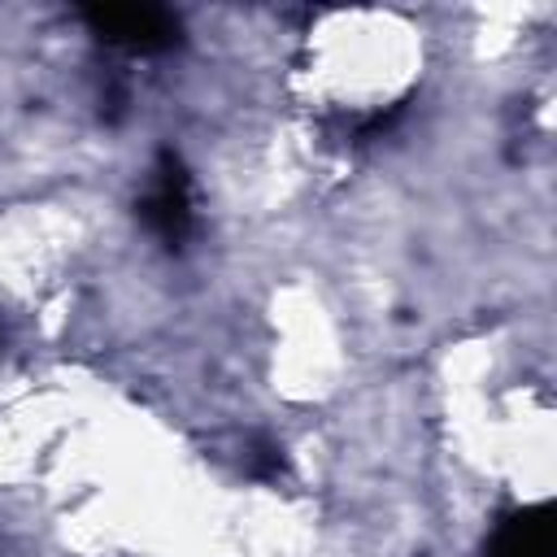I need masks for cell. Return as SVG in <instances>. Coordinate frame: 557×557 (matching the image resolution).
<instances>
[{
	"mask_svg": "<svg viewBox=\"0 0 557 557\" xmlns=\"http://www.w3.org/2000/svg\"><path fill=\"white\" fill-rule=\"evenodd\" d=\"M283 448L274 444V440H252V448H248V474L252 479H278L283 474Z\"/></svg>",
	"mask_w": 557,
	"mask_h": 557,
	"instance_id": "277c9868",
	"label": "cell"
},
{
	"mask_svg": "<svg viewBox=\"0 0 557 557\" xmlns=\"http://www.w3.org/2000/svg\"><path fill=\"white\" fill-rule=\"evenodd\" d=\"M83 22L100 44L122 52H165L178 44V17L157 4H91Z\"/></svg>",
	"mask_w": 557,
	"mask_h": 557,
	"instance_id": "7a4b0ae2",
	"label": "cell"
},
{
	"mask_svg": "<svg viewBox=\"0 0 557 557\" xmlns=\"http://www.w3.org/2000/svg\"><path fill=\"white\" fill-rule=\"evenodd\" d=\"M487 557H557V522L553 505H522L505 513L492 531Z\"/></svg>",
	"mask_w": 557,
	"mask_h": 557,
	"instance_id": "3957f363",
	"label": "cell"
},
{
	"mask_svg": "<svg viewBox=\"0 0 557 557\" xmlns=\"http://www.w3.org/2000/svg\"><path fill=\"white\" fill-rule=\"evenodd\" d=\"M139 222L165 244V248H183L191 226H196V213H191V174L183 165V157L174 148H161L157 152V165H152V187L139 196Z\"/></svg>",
	"mask_w": 557,
	"mask_h": 557,
	"instance_id": "6da1fadb",
	"label": "cell"
},
{
	"mask_svg": "<svg viewBox=\"0 0 557 557\" xmlns=\"http://www.w3.org/2000/svg\"><path fill=\"white\" fill-rule=\"evenodd\" d=\"M0 344H4V326H0Z\"/></svg>",
	"mask_w": 557,
	"mask_h": 557,
	"instance_id": "5b68a950",
	"label": "cell"
}]
</instances>
